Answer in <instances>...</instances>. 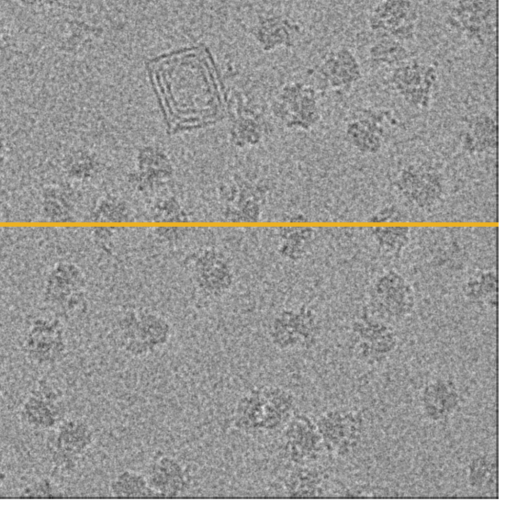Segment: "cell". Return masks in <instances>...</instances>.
<instances>
[{
  "instance_id": "obj_16",
  "label": "cell",
  "mask_w": 512,
  "mask_h": 512,
  "mask_svg": "<svg viewBox=\"0 0 512 512\" xmlns=\"http://www.w3.org/2000/svg\"><path fill=\"white\" fill-rule=\"evenodd\" d=\"M318 73L335 90H349L363 77L360 62L351 49L344 45L324 54Z\"/></svg>"
},
{
  "instance_id": "obj_33",
  "label": "cell",
  "mask_w": 512,
  "mask_h": 512,
  "mask_svg": "<svg viewBox=\"0 0 512 512\" xmlns=\"http://www.w3.org/2000/svg\"><path fill=\"white\" fill-rule=\"evenodd\" d=\"M132 218V211L128 204L116 197H102L90 213V219L96 222L121 223Z\"/></svg>"
},
{
  "instance_id": "obj_12",
  "label": "cell",
  "mask_w": 512,
  "mask_h": 512,
  "mask_svg": "<svg viewBox=\"0 0 512 512\" xmlns=\"http://www.w3.org/2000/svg\"><path fill=\"white\" fill-rule=\"evenodd\" d=\"M193 280L206 296L220 298L233 287L234 273L228 259L219 251L206 249L193 264Z\"/></svg>"
},
{
  "instance_id": "obj_36",
  "label": "cell",
  "mask_w": 512,
  "mask_h": 512,
  "mask_svg": "<svg viewBox=\"0 0 512 512\" xmlns=\"http://www.w3.org/2000/svg\"><path fill=\"white\" fill-rule=\"evenodd\" d=\"M150 218L157 222H185L188 216L180 205V203L173 197H166L158 199L150 208Z\"/></svg>"
},
{
  "instance_id": "obj_22",
  "label": "cell",
  "mask_w": 512,
  "mask_h": 512,
  "mask_svg": "<svg viewBox=\"0 0 512 512\" xmlns=\"http://www.w3.org/2000/svg\"><path fill=\"white\" fill-rule=\"evenodd\" d=\"M229 204L224 212L225 218L236 222H253L260 218L261 202L264 193L253 184L242 183L232 188Z\"/></svg>"
},
{
  "instance_id": "obj_7",
  "label": "cell",
  "mask_w": 512,
  "mask_h": 512,
  "mask_svg": "<svg viewBox=\"0 0 512 512\" xmlns=\"http://www.w3.org/2000/svg\"><path fill=\"white\" fill-rule=\"evenodd\" d=\"M64 397L48 381H39L19 409V418L26 426L36 430L54 429L64 418Z\"/></svg>"
},
{
  "instance_id": "obj_39",
  "label": "cell",
  "mask_w": 512,
  "mask_h": 512,
  "mask_svg": "<svg viewBox=\"0 0 512 512\" xmlns=\"http://www.w3.org/2000/svg\"><path fill=\"white\" fill-rule=\"evenodd\" d=\"M399 217V212L394 208H385L381 211L377 212L372 218V221H388L389 219H397Z\"/></svg>"
},
{
  "instance_id": "obj_18",
  "label": "cell",
  "mask_w": 512,
  "mask_h": 512,
  "mask_svg": "<svg viewBox=\"0 0 512 512\" xmlns=\"http://www.w3.org/2000/svg\"><path fill=\"white\" fill-rule=\"evenodd\" d=\"M418 17L412 0H379L372 7L367 22L371 32L390 36L400 26L417 23Z\"/></svg>"
},
{
  "instance_id": "obj_25",
  "label": "cell",
  "mask_w": 512,
  "mask_h": 512,
  "mask_svg": "<svg viewBox=\"0 0 512 512\" xmlns=\"http://www.w3.org/2000/svg\"><path fill=\"white\" fill-rule=\"evenodd\" d=\"M108 489L111 497L116 499H158L149 487L145 474L130 469L115 474Z\"/></svg>"
},
{
  "instance_id": "obj_35",
  "label": "cell",
  "mask_w": 512,
  "mask_h": 512,
  "mask_svg": "<svg viewBox=\"0 0 512 512\" xmlns=\"http://www.w3.org/2000/svg\"><path fill=\"white\" fill-rule=\"evenodd\" d=\"M375 242L388 252H400L409 241L408 227H377L372 229Z\"/></svg>"
},
{
  "instance_id": "obj_41",
  "label": "cell",
  "mask_w": 512,
  "mask_h": 512,
  "mask_svg": "<svg viewBox=\"0 0 512 512\" xmlns=\"http://www.w3.org/2000/svg\"><path fill=\"white\" fill-rule=\"evenodd\" d=\"M5 152V143L0 139V163H2L4 160Z\"/></svg>"
},
{
  "instance_id": "obj_10",
  "label": "cell",
  "mask_w": 512,
  "mask_h": 512,
  "mask_svg": "<svg viewBox=\"0 0 512 512\" xmlns=\"http://www.w3.org/2000/svg\"><path fill=\"white\" fill-rule=\"evenodd\" d=\"M324 448L344 456L359 442L363 421L354 411L333 409L324 413L316 422Z\"/></svg>"
},
{
  "instance_id": "obj_9",
  "label": "cell",
  "mask_w": 512,
  "mask_h": 512,
  "mask_svg": "<svg viewBox=\"0 0 512 512\" xmlns=\"http://www.w3.org/2000/svg\"><path fill=\"white\" fill-rule=\"evenodd\" d=\"M281 432L283 449L295 465L309 466L324 449L316 423L304 414H294Z\"/></svg>"
},
{
  "instance_id": "obj_34",
  "label": "cell",
  "mask_w": 512,
  "mask_h": 512,
  "mask_svg": "<svg viewBox=\"0 0 512 512\" xmlns=\"http://www.w3.org/2000/svg\"><path fill=\"white\" fill-rule=\"evenodd\" d=\"M264 135L261 122L249 117L237 119L229 131L230 141L239 148H247L258 144Z\"/></svg>"
},
{
  "instance_id": "obj_5",
  "label": "cell",
  "mask_w": 512,
  "mask_h": 512,
  "mask_svg": "<svg viewBox=\"0 0 512 512\" xmlns=\"http://www.w3.org/2000/svg\"><path fill=\"white\" fill-rule=\"evenodd\" d=\"M371 307L380 321L402 320L414 310V290L400 273L394 270L386 271L374 281L371 289Z\"/></svg>"
},
{
  "instance_id": "obj_19",
  "label": "cell",
  "mask_w": 512,
  "mask_h": 512,
  "mask_svg": "<svg viewBox=\"0 0 512 512\" xmlns=\"http://www.w3.org/2000/svg\"><path fill=\"white\" fill-rule=\"evenodd\" d=\"M260 388L264 396L263 434L281 431L295 414V395L278 385H263Z\"/></svg>"
},
{
  "instance_id": "obj_21",
  "label": "cell",
  "mask_w": 512,
  "mask_h": 512,
  "mask_svg": "<svg viewBox=\"0 0 512 512\" xmlns=\"http://www.w3.org/2000/svg\"><path fill=\"white\" fill-rule=\"evenodd\" d=\"M346 137L359 152L377 153L384 140V127L379 115L368 114L352 118L346 126Z\"/></svg>"
},
{
  "instance_id": "obj_31",
  "label": "cell",
  "mask_w": 512,
  "mask_h": 512,
  "mask_svg": "<svg viewBox=\"0 0 512 512\" xmlns=\"http://www.w3.org/2000/svg\"><path fill=\"white\" fill-rule=\"evenodd\" d=\"M463 293L471 301H485L497 306V272L492 270L476 272L466 281Z\"/></svg>"
},
{
  "instance_id": "obj_8",
  "label": "cell",
  "mask_w": 512,
  "mask_h": 512,
  "mask_svg": "<svg viewBox=\"0 0 512 512\" xmlns=\"http://www.w3.org/2000/svg\"><path fill=\"white\" fill-rule=\"evenodd\" d=\"M276 117L288 128L311 130L320 120L316 90L304 84L287 87L274 107Z\"/></svg>"
},
{
  "instance_id": "obj_30",
  "label": "cell",
  "mask_w": 512,
  "mask_h": 512,
  "mask_svg": "<svg viewBox=\"0 0 512 512\" xmlns=\"http://www.w3.org/2000/svg\"><path fill=\"white\" fill-rule=\"evenodd\" d=\"M289 472L283 480V490L288 498L316 497L321 480L317 471L309 466H299Z\"/></svg>"
},
{
  "instance_id": "obj_13",
  "label": "cell",
  "mask_w": 512,
  "mask_h": 512,
  "mask_svg": "<svg viewBox=\"0 0 512 512\" xmlns=\"http://www.w3.org/2000/svg\"><path fill=\"white\" fill-rule=\"evenodd\" d=\"M86 278L74 263L60 261L48 272L43 288V302L63 316L67 303L77 294L85 292Z\"/></svg>"
},
{
  "instance_id": "obj_40",
  "label": "cell",
  "mask_w": 512,
  "mask_h": 512,
  "mask_svg": "<svg viewBox=\"0 0 512 512\" xmlns=\"http://www.w3.org/2000/svg\"><path fill=\"white\" fill-rule=\"evenodd\" d=\"M5 479H6V473L4 470V456H3L2 450L0 449V488L3 485Z\"/></svg>"
},
{
  "instance_id": "obj_4",
  "label": "cell",
  "mask_w": 512,
  "mask_h": 512,
  "mask_svg": "<svg viewBox=\"0 0 512 512\" xmlns=\"http://www.w3.org/2000/svg\"><path fill=\"white\" fill-rule=\"evenodd\" d=\"M26 358L38 366H53L64 360L67 341L64 325L58 318H34L22 342Z\"/></svg>"
},
{
  "instance_id": "obj_24",
  "label": "cell",
  "mask_w": 512,
  "mask_h": 512,
  "mask_svg": "<svg viewBox=\"0 0 512 512\" xmlns=\"http://www.w3.org/2000/svg\"><path fill=\"white\" fill-rule=\"evenodd\" d=\"M139 318V338L145 342L152 352L163 349L173 335L171 322L160 313L148 308L137 309Z\"/></svg>"
},
{
  "instance_id": "obj_42",
  "label": "cell",
  "mask_w": 512,
  "mask_h": 512,
  "mask_svg": "<svg viewBox=\"0 0 512 512\" xmlns=\"http://www.w3.org/2000/svg\"><path fill=\"white\" fill-rule=\"evenodd\" d=\"M2 391H3V382H2V366H1V363H0V396L2 394Z\"/></svg>"
},
{
  "instance_id": "obj_15",
  "label": "cell",
  "mask_w": 512,
  "mask_h": 512,
  "mask_svg": "<svg viewBox=\"0 0 512 512\" xmlns=\"http://www.w3.org/2000/svg\"><path fill=\"white\" fill-rule=\"evenodd\" d=\"M135 169L129 182L139 191H152L168 182L174 173L173 163L164 149L145 145L136 154Z\"/></svg>"
},
{
  "instance_id": "obj_37",
  "label": "cell",
  "mask_w": 512,
  "mask_h": 512,
  "mask_svg": "<svg viewBox=\"0 0 512 512\" xmlns=\"http://www.w3.org/2000/svg\"><path fill=\"white\" fill-rule=\"evenodd\" d=\"M62 497L63 494L56 484L46 477L31 482L19 492V498L24 499H55Z\"/></svg>"
},
{
  "instance_id": "obj_1",
  "label": "cell",
  "mask_w": 512,
  "mask_h": 512,
  "mask_svg": "<svg viewBox=\"0 0 512 512\" xmlns=\"http://www.w3.org/2000/svg\"><path fill=\"white\" fill-rule=\"evenodd\" d=\"M167 105L175 107L202 100L213 105L218 86L209 58L202 51H186L159 60L153 71Z\"/></svg>"
},
{
  "instance_id": "obj_11",
  "label": "cell",
  "mask_w": 512,
  "mask_h": 512,
  "mask_svg": "<svg viewBox=\"0 0 512 512\" xmlns=\"http://www.w3.org/2000/svg\"><path fill=\"white\" fill-rule=\"evenodd\" d=\"M144 474L149 487L162 499L183 497L193 483L188 466L169 454H162L151 460Z\"/></svg>"
},
{
  "instance_id": "obj_32",
  "label": "cell",
  "mask_w": 512,
  "mask_h": 512,
  "mask_svg": "<svg viewBox=\"0 0 512 512\" xmlns=\"http://www.w3.org/2000/svg\"><path fill=\"white\" fill-rule=\"evenodd\" d=\"M467 481L470 487L476 490L492 489L497 487V462L488 455L473 457L467 467Z\"/></svg>"
},
{
  "instance_id": "obj_26",
  "label": "cell",
  "mask_w": 512,
  "mask_h": 512,
  "mask_svg": "<svg viewBox=\"0 0 512 512\" xmlns=\"http://www.w3.org/2000/svg\"><path fill=\"white\" fill-rule=\"evenodd\" d=\"M377 36L367 50L371 66L391 69L413 57L405 44L388 35Z\"/></svg>"
},
{
  "instance_id": "obj_20",
  "label": "cell",
  "mask_w": 512,
  "mask_h": 512,
  "mask_svg": "<svg viewBox=\"0 0 512 512\" xmlns=\"http://www.w3.org/2000/svg\"><path fill=\"white\" fill-rule=\"evenodd\" d=\"M264 396L260 387L244 392L236 401L232 427L247 435L263 434Z\"/></svg>"
},
{
  "instance_id": "obj_6",
  "label": "cell",
  "mask_w": 512,
  "mask_h": 512,
  "mask_svg": "<svg viewBox=\"0 0 512 512\" xmlns=\"http://www.w3.org/2000/svg\"><path fill=\"white\" fill-rule=\"evenodd\" d=\"M317 330V317L306 305L278 311L268 325L271 344L281 351L307 347Z\"/></svg>"
},
{
  "instance_id": "obj_27",
  "label": "cell",
  "mask_w": 512,
  "mask_h": 512,
  "mask_svg": "<svg viewBox=\"0 0 512 512\" xmlns=\"http://www.w3.org/2000/svg\"><path fill=\"white\" fill-rule=\"evenodd\" d=\"M41 213L49 221L65 222L73 219L74 204L64 187L50 185L41 196Z\"/></svg>"
},
{
  "instance_id": "obj_29",
  "label": "cell",
  "mask_w": 512,
  "mask_h": 512,
  "mask_svg": "<svg viewBox=\"0 0 512 512\" xmlns=\"http://www.w3.org/2000/svg\"><path fill=\"white\" fill-rule=\"evenodd\" d=\"M315 231L310 227H284L279 230L280 255L289 260H299L309 251Z\"/></svg>"
},
{
  "instance_id": "obj_28",
  "label": "cell",
  "mask_w": 512,
  "mask_h": 512,
  "mask_svg": "<svg viewBox=\"0 0 512 512\" xmlns=\"http://www.w3.org/2000/svg\"><path fill=\"white\" fill-rule=\"evenodd\" d=\"M100 160L91 150L74 149L63 158L62 169L72 180L87 181L94 178L100 171Z\"/></svg>"
},
{
  "instance_id": "obj_3",
  "label": "cell",
  "mask_w": 512,
  "mask_h": 512,
  "mask_svg": "<svg viewBox=\"0 0 512 512\" xmlns=\"http://www.w3.org/2000/svg\"><path fill=\"white\" fill-rule=\"evenodd\" d=\"M54 429L48 443L51 462L62 473H70L94 444V430L80 418H64Z\"/></svg>"
},
{
  "instance_id": "obj_14",
  "label": "cell",
  "mask_w": 512,
  "mask_h": 512,
  "mask_svg": "<svg viewBox=\"0 0 512 512\" xmlns=\"http://www.w3.org/2000/svg\"><path fill=\"white\" fill-rule=\"evenodd\" d=\"M395 186L404 198L422 209L437 204L443 191L437 171L413 164L401 170Z\"/></svg>"
},
{
  "instance_id": "obj_2",
  "label": "cell",
  "mask_w": 512,
  "mask_h": 512,
  "mask_svg": "<svg viewBox=\"0 0 512 512\" xmlns=\"http://www.w3.org/2000/svg\"><path fill=\"white\" fill-rule=\"evenodd\" d=\"M387 80L407 104L426 109L430 106L438 85V63L424 64L411 57L391 68Z\"/></svg>"
},
{
  "instance_id": "obj_23",
  "label": "cell",
  "mask_w": 512,
  "mask_h": 512,
  "mask_svg": "<svg viewBox=\"0 0 512 512\" xmlns=\"http://www.w3.org/2000/svg\"><path fill=\"white\" fill-rule=\"evenodd\" d=\"M462 145L471 153L494 150L498 146V123L488 113L473 115L468 122V129L463 134Z\"/></svg>"
},
{
  "instance_id": "obj_17",
  "label": "cell",
  "mask_w": 512,
  "mask_h": 512,
  "mask_svg": "<svg viewBox=\"0 0 512 512\" xmlns=\"http://www.w3.org/2000/svg\"><path fill=\"white\" fill-rule=\"evenodd\" d=\"M419 401L422 414L428 420L442 421L450 417L459 407V390L454 380L436 378L423 386Z\"/></svg>"
},
{
  "instance_id": "obj_38",
  "label": "cell",
  "mask_w": 512,
  "mask_h": 512,
  "mask_svg": "<svg viewBox=\"0 0 512 512\" xmlns=\"http://www.w3.org/2000/svg\"><path fill=\"white\" fill-rule=\"evenodd\" d=\"M63 0H17V2L27 8L49 9L58 6Z\"/></svg>"
}]
</instances>
